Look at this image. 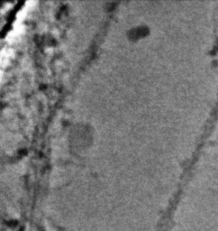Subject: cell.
I'll use <instances>...</instances> for the list:
<instances>
[{
  "mask_svg": "<svg viewBox=\"0 0 218 231\" xmlns=\"http://www.w3.org/2000/svg\"><path fill=\"white\" fill-rule=\"evenodd\" d=\"M147 29L148 28H146V27H138V28L132 29L130 31L129 35H130L131 38H137V37H139L141 35H143L147 31Z\"/></svg>",
  "mask_w": 218,
  "mask_h": 231,
  "instance_id": "obj_1",
  "label": "cell"
}]
</instances>
